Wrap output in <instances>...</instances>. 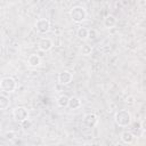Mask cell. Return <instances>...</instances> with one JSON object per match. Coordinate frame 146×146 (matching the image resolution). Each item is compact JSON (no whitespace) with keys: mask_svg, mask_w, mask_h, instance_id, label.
<instances>
[{"mask_svg":"<svg viewBox=\"0 0 146 146\" xmlns=\"http://www.w3.org/2000/svg\"><path fill=\"white\" fill-rule=\"evenodd\" d=\"M116 23H117V19H116L115 16L112 15V14L107 15V16L104 18V26H105L106 29H113V27L116 25Z\"/></svg>","mask_w":146,"mask_h":146,"instance_id":"30bf717a","label":"cell"},{"mask_svg":"<svg viewBox=\"0 0 146 146\" xmlns=\"http://www.w3.org/2000/svg\"><path fill=\"white\" fill-rule=\"evenodd\" d=\"M81 105H82V103L79 97H70L67 107H70L71 110H78L81 107Z\"/></svg>","mask_w":146,"mask_h":146,"instance_id":"8fae6325","label":"cell"},{"mask_svg":"<svg viewBox=\"0 0 146 146\" xmlns=\"http://www.w3.org/2000/svg\"><path fill=\"white\" fill-rule=\"evenodd\" d=\"M95 34H96L95 30H89V35H88V39H89V38H90V39H91V38L94 39V38H95Z\"/></svg>","mask_w":146,"mask_h":146,"instance_id":"ffe728a7","label":"cell"},{"mask_svg":"<svg viewBox=\"0 0 146 146\" xmlns=\"http://www.w3.org/2000/svg\"><path fill=\"white\" fill-rule=\"evenodd\" d=\"M88 35H89V30H88L87 27L81 26V27H79V29L76 30V36H78L80 40H82V41L87 40V39H88Z\"/></svg>","mask_w":146,"mask_h":146,"instance_id":"4fadbf2b","label":"cell"},{"mask_svg":"<svg viewBox=\"0 0 146 146\" xmlns=\"http://www.w3.org/2000/svg\"><path fill=\"white\" fill-rule=\"evenodd\" d=\"M10 100L6 95H0V110H6L9 107Z\"/></svg>","mask_w":146,"mask_h":146,"instance_id":"9a60e30c","label":"cell"},{"mask_svg":"<svg viewBox=\"0 0 146 146\" xmlns=\"http://www.w3.org/2000/svg\"><path fill=\"white\" fill-rule=\"evenodd\" d=\"M91 51H92V47L89 46V44H84V46H82V48H81V55H83V56H89V55H91Z\"/></svg>","mask_w":146,"mask_h":146,"instance_id":"2e32d148","label":"cell"},{"mask_svg":"<svg viewBox=\"0 0 146 146\" xmlns=\"http://www.w3.org/2000/svg\"><path fill=\"white\" fill-rule=\"evenodd\" d=\"M114 121L120 127H128L132 121L131 113L128 110H119L114 114Z\"/></svg>","mask_w":146,"mask_h":146,"instance_id":"6da1fadb","label":"cell"},{"mask_svg":"<svg viewBox=\"0 0 146 146\" xmlns=\"http://www.w3.org/2000/svg\"><path fill=\"white\" fill-rule=\"evenodd\" d=\"M21 125H22V128L23 129H30L31 127H32V122H31V120L30 119H26L25 121H23V122H21Z\"/></svg>","mask_w":146,"mask_h":146,"instance_id":"e0dca14e","label":"cell"},{"mask_svg":"<svg viewBox=\"0 0 146 146\" xmlns=\"http://www.w3.org/2000/svg\"><path fill=\"white\" fill-rule=\"evenodd\" d=\"M41 64V58L36 54H31L27 57V65L30 67H38Z\"/></svg>","mask_w":146,"mask_h":146,"instance_id":"9c48e42d","label":"cell"},{"mask_svg":"<svg viewBox=\"0 0 146 146\" xmlns=\"http://www.w3.org/2000/svg\"><path fill=\"white\" fill-rule=\"evenodd\" d=\"M54 46V42L50 38H42L39 42H38V47L41 51H48L52 48Z\"/></svg>","mask_w":146,"mask_h":146,"instance_id":"ba28073f","label":"cell"},{"mask_svg":"<svg viewBox=\"0 0 146 146\" xmlns=\"http://www.w3.org/2000/svg\"><path fill=\"white\" fill-rule=\"evenodd\" d=\"M34 26H35L36 32L40 33V34H46V33H48L50 31V22L47 18H39V19H36Z\"/></svg>","mask_w":146,"mask_h":146,"instance_id":"5b68a950","label":"cell"},{"mask_svg":"<svg viewBox=\"0 0 146 146\" xmlns=\"http://www.w3.org/2000/svg\"><path fill=\"white\" fill-rule=\"evenodd\" d=\"M83 123L88 128H94L98 123V116L95 113H87L83 116Z\"/></svg>","mask_w":146,"mask_h":146,"instance_id":"52a82bcc","label":"cell"},{"mask_svg":"<svg viewBox=\"0 0 146 146\" xmlns=\"http://www.w3.org/2000/svg\"><path fill=\"white\" fill-rule=\"evenodd\" d=\"M11 114H13L14 120L17 121V122H19V123L23 122V121H25L26 119H29V111H27V108L24 107V106L15 107V108L13 110Z\"/></svg>","mask_w":146,"mask_h":146,"instance_id":"277c9868","label":"cell"},{"mask_svg":"<svg viewBox=\"0 0 146 146\" xmlns=\"http://www.w3.org/2000/svg\"><path fill=\"white\" fill-rule=\"evenodd\" d=\"M17 88V83L16 80L13 76H5L0 80V89L6 92V94H10L14 92Z\"/></svg>","mask_w":146,"mask_h":146,"instance_id":"3957f363","label":"cell"},{"mask_svg":"<svg viewBox=\"0 0 146 146\" xmlns=\"http://www.w3.org/2000/svg\"><path fill=\"white\" fill-rule=\"evenodd\" d=\"M133 139H135V137H133V135H132V132H130V131H128V130H125V131H123L122 133H121V140L124 143V144H131L132 141H133Z\"/></svg>","mask_w":146,"mask_h":146,"instance_id":"7c38bea8","label":"cell"},{"mask_svg":"<svg viewBox=\"0 0 146 146\" xmlns=\"http://www.w3.org/2000/svg\"><path fill=\"white\" fill-rule=\"evenodd\" d=\"M57 80H58V83H59V84H62V86H67V84H70V83L72 82V80H73V74H72L70 71L64 70V71H62L60 73H58Z\"/></svg>","mask_w":146,"mask_h":146,"instance_id":"8992f818","label":"cell"},{"mask_svg":"<svg viewBox=\"0 0 146 146\" xmlns=\"http://www.w3.org/2000/svg\"><path fill=\"white\" fill-rule=\"evenodd\" d=\"M70 17H71V19H72L73 23H76V24L82 23L87 18V10L82 6L76 5V6H74V7L71 8V10H70Z\"/></svg>","mask_w":146,"mask_h":146,"instance_id":"7a4b0ae2","label":"cell"},{"mask_svg":"<svg viewBox=\"0 0 146 146\" xmlns=\"http://www.w3.org/2000/svg\"><path fill=\"white\" fill-rule=\"evenodd\" d=\"M6 136H7L8 139H13V138L15 137V132H14V131H7V132H6Z\"/></svg>","mask_w":146,"mask_h":146,"instance_id":"d6986e66","label":"cell"},{"mask_svg":"<svg viewBox=\"0 0 146 146\" xmlns=\"http://www.w3.org/2000/svg\"><path fill=\"white\" fill-rule=\"evenodd\" d=\"M83 146H92V145H91L90 143H84V144H83Z\"/></svg>","mask_w":146,"mask_h":146,"instance_id":"44dd1931","label":"cell"},{"mask_svg":"<svg viewBox=\"0 0 146 146\" xmlns=\"http://www.w3.org/2000/svg\"><path fill=\"white\" fill-rule=\"evenodd\" d=\"M125 103H128V104H133V103H135V97H133V96H128V97L125 98Z\"/></svg>","mask_w":146,"mask_h":146,"instance_id":"ac0fdd59","label":"cell"},{"mask_svg":"<svg viewBox=\"0 0 146 146\" xmlns=\"http://www.w3.org/2000/svg\"><path fill=\"white\" fill-rule=\"evenodd\" d=\"M68 99L70 97L66 96V95H60L58 98H57V105L59 107H67L68 105Z\"/></svg>","mask_w":146,"mask_h":146,"instance_id":"5bb4252c","label":"cell"}]
</instances>
